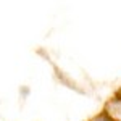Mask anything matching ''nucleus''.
<instances>
[{
  "instance_id": "nucleus-1",
  "label": "nucleus",
  "mask_w": 121,
  "mask_h": 121,
  "mask_svg": "<svg viewBox=\"0 0 121 121\" xmlns=\"http://www.w3.org/2000/svg\"><path fill=\"white\" fill-rule=\"evenodd\" d=\"M92 121H115V120H113V118H110L107 113H102L100 116H95Z\"/></svg>"
}]
</instances>
